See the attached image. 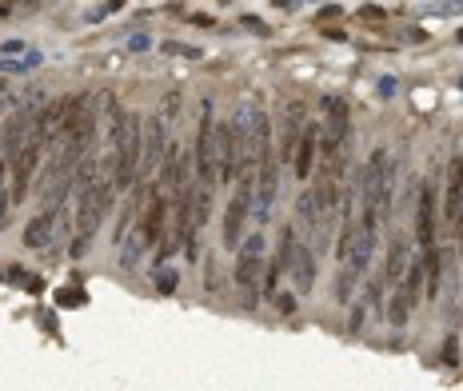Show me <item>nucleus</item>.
<instances>
[{
    "instance_id": "19",
    "label": "nucleus",
    "mask_w": 463,
    "mask_h": 391,
    "mask_svg": "<svg viewBox=\"0 0 463 391\" xmlns=\"http://www.w3.org/2000/svg\"><path fill=\"white\" fill-rule=\"evenodd\" d=\"M355 280H360V271L348 264V268L340 271V283H336V300H340V304H348V300L355 295Z\"/></svg>"
},
{
    "instance_id": "34",
    "label": "nucleus",
    "mask_w": 463,
    "mask_h": 391,
    "mask_svg": "<svg viewBox=\"0 0 463 391\" xmlns=\"http://www.w3.org/2000/svg\"><path fill=\"white\" fill-rule=\"evenodd\" d=\"M0 112H4V100H0Z\"/></svg>"
},
{
    "instance_id": "8",
    "label": "nucleus",
    "mask_w": 463,
    "mask_h": 391,
    "mask_svg": "<svg viewBox=\"0 0 463 391\" xmlns=\"http://www.w3.org/2000/svg\"><path fill=\"white\" fill-rule=\"evenodd\" d=\"M264 252H268V244H264V232L248 236L244 244L236 248V288L252 300L256 295V288L264 283Z\"/></svg>"
},
{
    "instance_id": "29",
    "label": "nucleus",
    "mask_w": 463,
    "mask_h": 391,
    "mask_svg": "<svg viewBox=\"0 0 463 391\" xmlns=\"http://www.w3.org/2000/svg\"><path fill=\"white\" fill-rule=\"evenodd\" d=\"M395 88H400V84H395V76H383V80H379V96H383V100L395 96Z\"/></svg>"
},
{
    "instance_id": "16",
    "label": "nucleus",
    "mask_w": 463,
    "mask_h": 391,
    "mask_svg": "<svg viewBox=\"0 0 463 391\" xmlns=\"http://www.w3.org/2000/svg\"><path fill=\"white\" fill-rule=\"evenodd\" d=\"M407 240L403 236H391V244H388V264H383V280L395 288V283L403 280V271H407Z\"/></svg>"
},
{
    "instance_id": "1",
    "label": "nucleus",
    "mask_w": 463,
    "mask_h": 391,
    "mask_svg": "<svg viewBox=\"0 0 463 391\" xmlns=\"http://www.w3.org/2000/svg\"><path fill=\"white\" fill-rule=\"evenodd\" d=\"M112 200H116V180H112V172L104 176V180H92L80 192V204H76V232H72V244H68V252H72V259L88 256V248H92V240H96L100 224H104V216H108Z\"/></svg>"
},
{
    "instance_id": "33",
    "label": "nucleus",
    "mask_w": 463,
    "mask_h": 391,
    "mask_svg": "<svg viewBox=\"0 0 463 391\" xmlns=\"http://www.w3.org/2000/svg\"><path fill=\"white\" fill-rule=\"evenodd\" d=\"M44 4H56V0H44Z\"/></svg>"
},
{
    "instance_id": "2",
    "label": "nucleus",
    "mask_w": 463,
    "mask_h": 391,
    "mask_svg": "<svg viewBox=\"0 0 463 391\" xmlns=\"http://www.w3.org/2000/svg\"><path fill=\"white\" fill-rule=\"evenodd\" d=\"M355 184H360V204H364L360 224L379 228V220H383V212H388V204H391V160H388V148H376V152L364 160V168H360V176H355Z\"/></svg>"
},
{
    "instance_id": "23",
    "label": "nucleus",
    "mask_w": 463,
    "mask_h": 391,
    "mask_svg": "<svg viewBox=\"0 0 463 391\" xmlns=\"http://www.w3.org/2000/svg\"><path fill=\"white\" fill-rule=\"evenodd\" d=\"M272 300H276V307H280L284 316H292V312H296V288H292V292H284V295H272Z\"/></svg>"
},
{
    "instance_id": "13",
    "label": "nucleus",
    "mask_w": 463,
    "mask_h": 391,
    "mask_svg": "<svg viewBox=\"0 0 463 391\" xmlns=\"http://www.w3.org/2000/svg\"><path fill=\"white\" fill-rule=\"evenodd\" d=\"M56 220H61V208H44L40 216H32V220H28V228H25V248H28V252H40V248L52 244Z\"/></svg>"
},
{
    "instance_id": "22",
    "label": "nucleus",
    "mask_w": 463,
    "mask_h": 391,
    "mask_svg": "<svg viewBox=\"0 0 463 391\" xmlns=\"http://www.w3.org/2000/svg\"><path fill=\"white\" fill-rule=\"evenodd\" d=\"M240 25H244L248 32H256V37H268V32H272V28L264 25V20H260V16H240Z\"/></svg>"
},
{
    "instance_id": "36",
    "label": "nucleus",
    "mask_w": 463,
    "mask_h": 391,
    "mask_svg": "<svg viewBox=\"0 0 463 391\" xmlns=\"http://www.w3.org/2000/svg\"><path fill=\"white\" fill-rule=\"evenodd\" d=\"M316 4H324V0H316Z\"/></svg>"
},
{
    "instance_id": "9",
    "label": "nucleus",
    "mask_w": 463,
    "mask_h": 391,
    "mask_svg": "<svg viewBox=\"0 0 463 391\" xmlns=\"http://www.w3.org/2000/svg\"><path fill=\"white\" fill-rule=\"evenodd\" d=\"M415 240H419V252L436 248V188L431 184H424L415 196Z\"/></svg>"
},
{
    "instance_id": "6",
    "label": "nucleus",
    "mask_w": 463,
    "mask_h": 391,
    "mask_svg": "<svg viewBox=\"0 0 463 391\" xmlns=\"http://www.w3.org/2000/svg\"><path fill=\"white\" fill-rule=\"evenodd\" d=\"M192 168H196V184L200 188H216L220 172H216V116L212 104H204L200 116V132H196V148H192Z\"/></svg>"
},
{
    "instance_id": "21",
    "label": "nucleus",
    "mask_w": 463,
    "mask_h": 391,
    "mask_svg": "<svg viewBox=\"0 0 463 391\" xmlns=\"http://www.w3.org/2000/svg\"><path fill=\"white\" fill-rule=\"evenodd\" d=\"M164 52H168V56H184V60H200V49L180 44V40H164Z\"/></svg>"
},
{
    "instance_id": "35",
    "label": "nucleus",
    "mask_w": 463,
    "mask_h": 391,
    "mask_svg": "<svg viewBox=\"0 0 463 391\" xmlns=\"http://www.w3.org/2000/svg\"><path fill=\"white\" fill-rule=\"evenodd\" d=\"M459 88H463V76H459Z\"/></svg>"
},
{
    "instance_id": "18",
    "label": "nucleus",
    "mask_w": 463,
    "mask_h": 391,
    "mask_svg": "<svg viewBox=\"0 0 463 391\" xmlns=\"http://www.w3.org/2000/svg\"><path fill=\"white\" fill-rule=\"evenodd\" d=\"M40 64H44V52H37V49H28L25 56H4V52H0V72L25 76V72H32V68H40Z\"/></svg>"
},
{
    "instance_id": "27",
    "label": "nucleus",
    "mask_w": 463,
    "mask_h": 391,
    "mask_svg": "<svg viewBox=\"0 0 463 391\" xmlns=\"http://www.w3.org/2000/svg\"><path fill=\"white\" fill-rule=\"evenodd\" d=\"M0 52H4V56H25L28 44H25V40H4V44H0Z\"/></svg>"
},
{
    "instance_id": "26",
    "label": "nucleus",
    "mask_w": 463,
    "mask_h": 391,
    "mask_svg": "<svg viewBox=\"0 0 463 391\" xmlns=\"http://www.w3.org/2000/svg\"><path fill=\"white\" fill-rule=\"evenodd\" d=\"M431 16H451V13H463V0H448V4H436V8H427Z\"/></svg>"
},
{
    "instance_id": "7",
    "label": "nucleus",
    "mask_w": 463,
    "mask_h": 391,
    "mask_svg": "<svg viewBox=\"0 0 463 391\" xmlns=\"http://www.w3.org/2000/svg\"><path fill=\"white\" fill-rule=\"evenodd\" d=\"M44 148H49V136H44V128L37 124L32 136H28V144L13 156V204H20V200L32 192V176H37V168H40Z\"/></svg>"
},
{
    "instance_id": "32",
    "label": "nucleus",
    "mask_w": 463,
    "mask_h": 391,
    "mask_svg": "<svg viewBox=\"0 0 463 391\" xmlns=\"http://www.w3.org/2000/svg\"><path fill=\"white\" fill-rule=\"evenodd\" d=\"M128 49H132V52H144V49H148V37H144V32H140V37H132V40H128Z\"/></svg>"
},
{
    "instance_id": "10",
    "label": "nucleus",
    "mask_w": 463,
    "mask_h": 391,
    "mask_svg": "<svg viewBox=\"0 0 463 391\" xmlns=\"http://www.w3.org/2000/svg\"><path fill=\"white\" fill-rule=\"evenodd\" d=\"M288 271H292V288H296V295H307L312 288H316V252L307 244H300L296 240V248H292V264H288Z\"/></svg>"
},
{
    "instance_id": "5",
    "label": "nucleus",
    "mask_w": 463,
    "mask_h": 391,
    "mask_svg": "<svg viewBox=\"0 0 463 391\" xmlns=\"http://www.w3.org/2000/svg\"><path fill=\"white\" fill-rule=\"evenodd\" d=\"M216 172H220V184H231L244 172V132H240L236 116L216 120Z\"/></svg>"
},
{
    "instance_id": "20",
    "label": "nucleus",
    "mask_w": 463,
    "mask_h": 391,
    "mask_svg": "<svg viewBox=\"0 0 463 391\" xmlns=\"http://www.w3.org/2000/svg\"><path fill=\"white\" fill-rule=\"evenodd\" d=\"M152 283H156L160 295H172L176 288H180V271H176V268H156V280H152Z\"/></svg>"
},
{
    "instance_id": "15",
    "label": "nucleus",
    "mask_w": 463,
    "mask_h": 391,
    "mask_svg": "<svg viewBox=\"0 0 463 391\" xmlns=\"http://www.w3.org/2000/svg\"><path fill=\"white\" fill-rule=\"evenodd\" d=\"M292 248H296V228L288 224V228L280 232V248H276V264H272V276H268V283H264V295H276L280 271H288V264H292Z\"/></svg>"
},
{
    "instance_id": "25",
    "label": "nucleus",
    "mask_w": 463,
    "mask_h": 391,
    "mask_svg": "<svg viewBox=\"0 0 463 391\" xmlns=\"http://www.w3.org/2000/svg\"><path fill=\"white\" fill-rule=\"evenodd\" d=\"M367 323V300H360V304L352 307V331H360Z\"/></svg>"
},
{
    "instance_id": "28",
    "label": "nucleus",
    "mask_w": 463,
    "mask_h": 391,
    "mask_svg": "<svg viewBox=\"0 0 463 391\" xmlns=\"http://www.w3.org/2000/svg\"><path fill=\"white\" fill-rule=\"evenodd\" d=\"M8 212H13V192L0 196V232H4V224H8Z\"/></svg>"
},
{
    "instance_id": "11",
    "label": "nucleus",
    "mask_w": 463,
    "mask_h": 391,
    "mask_svg": "<svg viewBox=\"0 0 463 391\" xmlns=\"http://www.w3.org/2000/svg\"><path fill=\"white\" fill-rule=\"evenodd\" d=\"M443 220L451 224V232H463V156H455L448 168V208H443Z\"/></svg>"
},
{
    "instance_id": "24",
    "label": "nucleus",
    "mask_w": 463,
    "mask_h": 391,
    "mask_svg": "<svg viewBox=\"0 0 463 391\" xmlns=\"http://www.w3.org/2000/svg\"><path fill=\"white\" fill-rule=\"evenodd\" d=\"M443 364H459V340L455 335H448V343H443Z\"/></svg>"
},
{
    "instance_id": "17",
    "label": "nucleus",
    "mask_w": 463,
    "mask_h": 391,
    "mask_svg": "<svg viewBox=\"0 0 463 391\" xmlns=\"http://www.w3.org/2000/svg\"><path fill=\"white\" fill-rule=\"evenodd\" d=\"M148 248H152V244H148V236L140 232V228H136V232H128V236H124V248H120V264H124L128 271H132L136 264L144 259Z\"/></svg>"
},
{
    "instance_id": "3",
    "label": "nucleus",
    "mask_w": 463,
    "mask_h": 391,
    "mask_svg": "<svg viewBox=\"0 0 463 391\" xmlns=\"http://www.w3.org/2000/svg\"><path fill=\"white\" fill-rule=\"evenodd\" d=\"M140 160H144V120H140V116H128L120 140L112 148V160H108L116 192H132L136 188V180H140Z\"/></svg>"
},
{
    "instance_id": "30",
    "label": "nucleus",
    "mask_w": 463,
    "mask_h": 391,
    "mask_svg": "<svg viewBox=\"0 0 463 391\" xmlns=\"http://www.w3.org/2000/svg\"><path fill=\"white\" fill-rule=\"evenodd\" d=\"M61 304H84V292H72V288H64V292H61Z\"/></svg>"
},
{
    "instance_id": "4",
    "label": "nucleus",
    "mask_w": 463,
    "mask_h": 391,
    "mask_svg": "<svg viewBox=\"0 0 463 391\" xmlns=\"http://www.w3.org/2000/svg\"><path fill=\"white\" fill-rule=\"evenodd\" d=\"M252 196H256V180L240 172L236 176V192H231L228 208H224V248L236 252V248L244 244V224L252 220Z\"/></svg>"
},
{
    "instance_id": "12",
    "label": "nucleus",
    "mask_w": 463,
    "mask_h": 391,
    "mask_svg": "<svg viewBox=\"0 0 463 391\" xmlns=\"http://www.w3.org/2000/svg\"><path fill=\"white\" fill-rule=\"evenodd\" d=\"M316 148H319V128L316 124H304V132H300L296 152H292V168L300 180H312V172H316Z\"/></svg>"
},
{
    "instance_id": "14",
    "label": "nucleus",
    "mask_w": 463,
    "mask_h": 391,
    "mask_svg": "<svg viewBox=\"0 0 463 391\" xmlns=\"http://www.w3.org/2000/svg\"><path fill=\"white\" fill-rule=\"evenodd\" d=\"M164 120H144V160H140V172H152L164 164Z\"/></svg>"
},
{
    "instance_id": "31",
    "label": "nucleus",
    "mask_w": 463,
    "mask_h": 391,
    "mask_svg": "<svg viewBox=\"0 0 463 391\" xmlns=\"http://www.w3.org/2000/svg\"><path fill=\"white\" fill-rule=\"evenodd\" d=\"M360 16H364V20H383V8H376V4H364V8H360Z\"/></svg>"
}]
</instances>
